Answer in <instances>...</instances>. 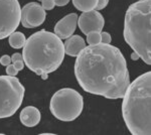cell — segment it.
I'll list each match as a JSON object with an SVG mask.
<instances>
[{
  "mask_svg": "<svg viewBox=\"0 0 151 135\" xmlns=\"http://www.w3.org/2000/svg\"><path fill=\"white\" fill-rule=\"evenodd\" d=\"M75 76L85 92L107 99H121L130 85L127 63L118 48L100 43L77 56Z\"/></svg>",
  "mask_w": 151,
  "mask_h": 135,
  "instance_id": "obj_1",
  "label": "cell"
},
{
  "mask_svg": "<svg viewBox=\"0 0 151 135\" xmlns=\"http://www.w3.org/2000/svg\"><path fill=\"white\" fill-rule=\"evenodd\" d=\"M24 65L43 80L57 71L65 58L62 40L53 32L41 29L26 40L22 48Z\"/></svg>",
  "mask_w": 151,
  "mask_h": 135,
  "instance_id": "obj_2",
  "label": "cell"
},
{
  "mask_svg": "<svg viewBox=\"0 0 151 135\" xmlns=\"http://www.w3.org/2000/svg\"><path fill=\"white\" fill-rule=\"evenodd\" d=\"M122 116L133 135L151 134V73L139 76L123 96Z\"/></svg>",
  "mask_w": 151,
  "mask_h": 135,
  "instance_id": "obj_3",
  "label": "cell"
},
{
  "mask_svg": "<svg viewBox=\"0 0 151 135\" xmlns=\"http://www.w3.org/2000/svg\"><path fill=\"white\" fill-rule=\"evenodd\" d=\"M124 40L146 65H151V0H139L128 7Z\"/></svg>",
  "mask_w": 151,
  "mask_h": 135,
  "instance_id": "obj_4",
  "label": "cell"
},
{
  "mask_svg": "<svg viewBox=\"0 0 151 135\" xmlns=\"http://www.w3.org/2000/svg\"><path fill=\"white\" fill-rule=\"evenodd\" d=\"M84 108V99L78 91L63 88L57 91L50 99V110L60 121H74L81 115Z\"/></svg>",
  "mask_w": 151,
  "mask_h": 135,
  "instance_id": "obj_5",
  "label": "cell"
},
{
  "mask_svg": "<svg viewBox=\"0 0 151 135\" xmlns=\"http://www.w3.org/2000/svg\"><path fill=\"white\" fill-rule=\"evenodd\" d=\"M23 85L12 76H0V119L14 115L22 104Z\"/></svg>",
  "mask_w": 151,
  "mask_h": 135,
  "instance_id": "obj_6",
  "label": "cell"
},
{
  "mask_svg": "<svg viewBox=\"0 0 151 135\" xmlns=\"http://www.w3.org/2000/svg\"><path fill=\"white\" fill-rule=\"evenodd\" d=\"M21 7L18 0H0V40L8 38L19 26Z\"/></svg>",
  "mask_w": 151,
  "mask_h": 135,
  "instance_id": "obj_7",
  "label": "cell"
},
{
  "mask_svg": "<svg viewBox=\"0 0 151 135\" xmlns=\"http://www.w3.org/2000/svg\"><path fill=\"white\" fill-rule=\"evenodd\" d=\"M45 10L37 2H29L21 8L20 22L25 28H35L45 20Z\"/></svg>",
  "mask_w": 151,
  "mask_h": 135,
  "instance_id": "obj_8",
  "label": "cell"
},
{
  "mask_svg": "<svg viewBox=\"0 0 151 135\" xmlns=\"http://www.w3.org/2000/svg\"><path fill=\"white\" fill-rule=\"evenodd\" d=\"M104 24L105 19L103 15L96 9L83 12L81 16H79V18H78L79 28L86 35L90 32H93V31L101 32L104 27Z\"/></svg>",
  "mask_w": 151,
  "mask_h": 135,
  "instance_id": "obj_9",
  "label": "cell"
},
{
  "mask_svg": "<svg viewBox=\"0 0 151 135\" xmlns=\"http://www.w3.org/2000/svg\"><path fill=\"white\" fill-rule=\"evenodd\" d=\"M78 18L79 16L77 13H70L65 15L55 25V34L60 40H67L70 38L77 28Z\"/></svg>",
  "mask_w": 151,
  "mask_h": 135,
  "instance_id": "obj_10",
  "label": "cell"
},
{
  "mask_svg": "<svg viewBox=\"0 0 151 135\" xmlns=\"http://www.w3.org/2000/svg\"><path fill=\"white\" fill-rule=\"evenodd\" d=\"M20 121L26 127H35L40 122L41 115L36 107L27 106L20 112Z\"/></svg>",
  "mask_w": 151,
  "mask_h": 135,
  "instance_id": "obj_11",
  "label": "cell"
},
{
  "mask_svg": "<svg viewBox=\"0 0 151 135\" xmlns=\"http://www.w3.org/2000/svg\"><path fill=\"white\" fill-rule=\"evenodd\" d=\"M65 53L70 56H77L83 48H86V41L80 35H72L65 41Z\"/></svg>",
  "mask_w": 151,
  "mask_h": 135,
  "instance_id": "obj_12",
  "label": "cell"
},
{
  "mask_svg": "<svg viewBox=\"0 0 151 135\" xmlns=\"http://www.w3.org/2000/svg\"><path fill=\"white\" fill-rule=\"evenodd\" d=\"M72 1L78 10L87 12L96 9L99 0H72Z\"/></svg>",
  "mask_w": 151,
  "mask_h": 135,
  "instance_id": "obj_13",
  "label": "cell"
},
{
  "mask_svg": "<svg viewBox=\"0 0 151 135\" xmlns=\"http://www.w3.org/2000/svg\"><path fill=\"white\" fill-rule=\"evenodd\" d=\"M9 45H10L11 48H16V50H18V48H22L24 43H25L26 41V38H25V35L20 32V31H14V32H12L10 35H9Z\"/></svg>",
  "mask_w": 151,
  "mask_h": 135,
  "instance_id": "obj_14",
  "label": "cell"
},
{
  "mask_svg": "<svg viewBox=\"0 0 151 135\" xmlns=\"http://www.w3.org/2000/svg\"><path fill=\"white\" fill-rule=\"evenodd\" d=\"M87 43L89 45H95L101 43V32L93 31L87 34Z\"/></svg>",
  "mask_w": 151,
  "mask_h": 135,
  "instance_id": "obj_15",
  "label": "cell"
},
{
  "mask_svg": "<svg viewBox=\"0 0 151 135\" xmlns=\"http://www.w3.org/2000/svg\"><path fill=\"white\" fill-rule=\"evenodd\" d=\"M38 1L41 2V6H42V8L45 10H52L55 6V3L53 0H38Z\"/></svg>",
  "mask_w": 151,
  "mask_h": 135,
  "instance_id": "obj_16",
  "label": "cell"
},
{
  "mask_svg": "<svg viewBox=\"0 0 151 135\" xmlns=\"http://www.w3.org/2000/svg\"><path fill=\"white\" fill-rule=\"evenodd\" d=\"M112 41V38L110 35V33L106 32V31H103L101 32V43H105V45H110Z\"/></svg>",
  "mask_w": 151,
  "mask_h": 135,
  "instance_id": "obj_17",
  "label": "cell"
},
{
  "mask_svg": "<svg viewBox=\"0 0 151 135\" xmlns=\"http://www.w3.org/2000/svg\"><path fill=\"white\" fill-rule=\"evenodd\" d=\"M6 73L8 76H12V77H15L18 74V71L16 70L15 67L13 65H8L6 67Z\"/></svg>",
  "mask_w": 151,
  "mask_h": 135,
  "instance_id": "obj_18",
  "label": "cell"
},
{
  "mask_svg": "<svg viewBox=\"0 0 151 135\" xmlns=\"http://www.w3.org/2000/svg\"><path fill=\"white\" fill-rule=\"evenodd\" d=\"M11 63V56H7V55H4L0 58V64L4 67H7L8 65H10Z\"/></svg>",
  "mask_w": 151,
  "mask_h": 135,
  "instance_id": "obj_19",
  "label": "cell"
},
{
  "mask_svg": "<svg viewBox=\"0 0 151 135\" xmlns=\"http://www.w3.org/2000/svg\"><path fill=\"white\" fill-rule=\"evenodd\" d=\"M109 0H99L98 4L96 6V10H101V9H104L105 7L108 5Z\"/></svg>",
  "mask_w": 151,
  "mask_h": 135,
  "instance_id": "obj_20",
  "label": "cell"
},
{
  "mask_svg": "<svg viewBox=\"0 0 151 135\" xmlns=\"http://www.w3.org/2000/svg\"><path fill=\"white\" fill-rule=\"evenodd\" d=\"M13 66L15 67L16 70L18 71H21V70H23V68H24V62L23 61H17V62H14L13 63Z\"/></svg>",
  "mask_w": 151,
  "mask_h": 135,
  "instance_id": "obj_21",
  "label": "cell"
},
{
  "mask_svg": "<svg viewBox=\"0 0 151 135\" xmlns=\"http://www.w3.org/2000/svg\"><path fill=\"white\" fill-rule=\"evenodd\" d=\"M17 61H23L22 55L21 53H13L11 56V62L14 63V62H17Z\"/></svg>",
  "mask_w": 151,
  "mask_h": 135,
  "instance_id": "obj_22",
  "label": "cell"
},
{
  "mask_svg": "<svg viewBox=\"0 0 151 135\" xmlns=\"http://www.w3.org/2000/svg\"><path fill=\"white\" fill-rule=\"evenodd\" d=\"M57 6H65L70 1V0H53Z\"/></svg>",
  "mask_w": 151,
  "mask_h": 135,
  "instance_id": "obj_23",
  "label": "cell"
},
{
  "mask_svg": "<svg viewBox=\"0 0 151 135\" xmlns=\"http://www.w3.org/2000/svg\"><path fill=\"white\" fill-rule=\"evenodd\" d=\"M131 58H132L133 61H137L138 58H139V56H138L137 53H134V51H133V53H132V55H131Z\"/></svg>",
  "mask_w": 151,
  "mask_h": 135,
  "instance_id": "obj_24",
  "label": "cell"
}]
</instances>
